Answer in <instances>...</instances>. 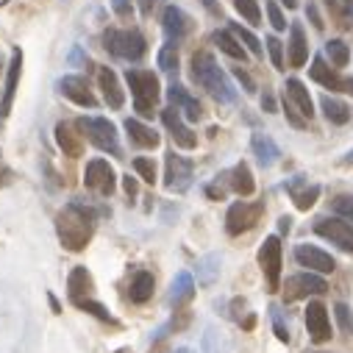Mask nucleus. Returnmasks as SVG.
<instances>
[{
	"instance_id": "17",
	"label": "nucleus",
	"mask_w": 353,
	"mask_h": 353,
	"mask_svg": "<svg viewBox=\"0 0 353 353\" xmlns=\"http://www.w3.org/2000/svg\"><path fill=\"white\" fill-rule=\"evenodd\" d=\"M95 292V281L89 275L87 267H73L69 270V278H67V295H69V303L78 306L84 301H89Z\"/></svg>"
},
{
	"instance_id": "59",
	"label": "nucleus",
	"mask_w": 353,
	"mask_h": 353,
	"mask_svg": "<svg viewBox=\"0 0 353 353\" xmlns=\"http://www.w3.org/2000/svg\"><path fill=\"white\" fill-rule=\"evenodd\" d=\"M178 353H186V350H178Z\"/></svg>"
},
{
	"instance_id": "38",
	"label": "nucleus",
	"mask_w": 353,
	"mask_h": 353,
	"mask_svg": "<svg viewBox=\"0 0 353 353\" xmlns=\"http://www.w3.org/2000/svg\"><path fill=\"white\" fill-rule=\"evenodd\" d=\"M325 53H328V58H331V64L334 67H345L347 64V45L342 42V39H331L328 45H325Z\"/></svg>"
},
{
	"instance_id": "8",
	"label": "nucleus",
	"mask_w": 353,
	"mask_h": 353,
	"mask_svg": "<svg viewBox=\"0 0 353 353\" xmlns=\"http://www.w3.org/2000/svg\"><path fill=\"white\" fill-rule=\"evenodd\" d=\"M314 234L328 239L331 245H336L339 250H347L353 253V226L347 220H339V217H320L314 223Z\"/></svg>"
},
{
	"instance_id": "40",
	"label": "nucleus",
	"mask_w": 353,
	"mask_h": 353,
	"mask_svg": "<svg viewBox=\"0 0 353 353\" xmlns=\"http://www.w3.org/2000/svg\"><path fill=\"white\" fill-rule=\"evenodd\" d=\"M331 206H334V211H336L339 217H345L347 223H353V195H336Z\"/></svg>"
},
{
	"instance_id": "32",
	"label": "nucleus",
	"mask_w": 353,
	"mask_h": 353,
	"mask_svg": "<svg viewBox=\"0 0 353 353\" xmlns=\"http://www.w3.org/2000/svg\"><path fill=\"white\" fill-rule=\"evenodd\" d=\"M250 148H253V153L259 156V162H261V164L275 162V159H278V153H281L272 139H270V136H261V133H256V136L250 139Z\"/></svg>"
},
{
	"instance_id": "41",
	"label": "nucleus",
	"mask_w": 353,
	"mask_h": 353,
	"mask_svg": "<svg viewBox=\"0 0 353 353\" xmlns=\"http://www.w3.org/2000/svg\"><path fill=\"white\" fill-rule=\"evenodd\" d=\"M267 53H270V61H272L275 69H284V45L278 42V36L267 39Z\"/></svg>"
},
{
	"instance_id": "39",
	"label": "nucleus",
	"mask_w": 353,
	"mask_h": 353,
	"mask_svg": "<svg viewBox=\"0 0 353 353\" xmlns=\"http://www.w3.org/2000/svg\"><path fill=\"white\" fill-rule=\"evenodd\" d=\"M267 20H270L272 31H287L290 28L284 12H281V6H278V0H267Z\"/></svg>"
},
{
	"instance_id": "45",
	"label": "nucleus",
	"mask_w": 353,
	"mask_h": 353,
	"mask_svg": "<svg viewBox=\"0 0 353 353\" xmlns=\"http://www.w3.org/2000/svg\"><path fill=\"white\" fill-rule=\"evenodd\" d=\"M231 73H234V76L239 78V84H242V87H245L248 92H253V89H256V84H253V78H250V76L245 73V69H231Z\"/></svg>"
},
{
	"instance_id": "7",
	"label": "nucleus",
	"mask_w": 353,
	"mask_h": 353,
	"mask_svg": "<svg viewBox=\"0 0 353 353\" xmlns=\"http://www.w3.org/2000/svg\"><path fill=\"white\" fill-rule=\"evenodd\" d=\"M261 211H264L261 203H242V200L231 203V206H228V215H226V231H228L231 237H239V234L250 231V228L259 223Z\"/></svg>"
},
{
	"instance_id": "13",
	"label": "nucleus",
	"mask_w": 353,
	"mask_h": 353,
	"mask_svg": "<svg viewBox=\"0 0 353 353\" xmlns=\"http://www.w3.org/2000/svg\"><path fill=\"white\" fill-rule=\"evenodd\" d=\"M192 175H195V167L189 159H184L178 153H167V159H164V186L167 189L184 192L192 184Z\"/></svg>"
},
{
	"instance_id": "48",
	"label": "nucleus",
	"mask_w": 353,
	"mask_h": 353,
	"mask_svg": "<svg viewBox=\"0 0 353 353\" xmlns=\"http://www.w3.org/2000/svg\"><path fill=\"white\" fill-rule=\"evenodd\" d=\"M156 3H159V0H139V12H142V14H151V12L156 9Z\"/></svg>"
},
{
	"instance_id": "24",
	"label": "nucleus",
	"mask_w": 353,
	"mask_h": 353,
	"mask_svg": "<svg viewBox=\"0 0 353 353\" xmlns=\"http://www.w3.org/2000/svg\"><path fill=\"white\" fill-rule=\"evenodd\" d=\"M195 298V278L192 272H178L170 284V306H184Z\"/></svg>"
},
{
	"instance_id": "19",
	"label": "nucleus",
	"mask_w": 353,
	"mask_h": 353,
	"mask_svg": "<svg viewBox=\"0 0 353 353\" xmlns=\"http://www.w3.org/2000/svg\"><path fill=\"white\" fill-rule=\"evenodd\" d=\"M98 87H100V95L109 103V109H122L125 95H122L120 78H117V73H114L111 67H100L98 69Z\"/></svg>"
},
{
	"instance_id": "27",
	"label": "nucleus",
	"mask_w": 353,
	"mask_h": 353,
	"mask_svg": "<svg viewBox=\"0 0 353 353\" xmlns=\"http://www.w3.org/2000/svg\"><path fill=\"white\" fill-rule=\"evenodd\" d=\"M309 76H312V81L323 84L325 89H336V92H342V81H339V76L328 67V61H325L323 56H314V61H312V67H309Z\"/></svg>"
},
{
	"instance_id": "54",
	"label": "nucleus",
	"mask_w": 353,
	"mask_h": 353,
	"mask_svg": "<svg viewBox=\"0 0 353 353\" xmlns=\"http://www.w3.org/2000/svg\"><path fill=\"white\" fill-rule=\"evenodd\" d=\"M342 92L353 95V78H345V81H342Z\"/></svg>"
},
{
	"instance_id": "6",
	"label": "nucleus",
	"mask_w": 353,
	"mask_h": 353,
	"mask_svg": "<svg viewBox=\"0 0 353 353\" xmlns=\"http://www.w3.org/2000/svg\"><path fill=\"white\" fill-rule=\"evenodd\" d=\"M259 267L267 278V290L278 292L281 287V239L278 237H267L259 248Z\"/></svg>"
},
{
	"instance_id": "15",
	"label": "nucleus",
	"mask_w": 353,
	"mask_h": 353,
	"mask_svg": "<svg viewBox=\"0 0 353 353\" xmlns=\"http://www.w3.org/2000/svg\"><path fill=\"white\" fill-rule=\"evenodd\" d=\"M306 331H309L312 342H317V345L328 342L331 334H334L331 331V320H328V309L320 301H312L306 306Z\"/></svg>"
},
{
	"instance_id": "51",
	"label": "nucleus",
	"mask_w": 353,
	"mask_h": 353,
	"mask_svg": "<svg viewBox=\"0 0 353 353\" xmlns=\"http://www.w3.org/2000/svg\"><path fill=\"white\" fill-rule=\"evenodd\" d=\"M342 14H345V20H347L350 28H353V3H345V6H342Z\"/></svg>"
},
{
	"instance_id": "29",
	"label": "nucleus",
	"mask_w": 353,
	"mask_h": 353,
	"mask_svg": "<svg viewBox=\"0 0 353 353\" xmlns=\"http://www.w3.org/2000/svg\"><path fill=\"white\" fill-rule=\"evenodd\" d=\"M211 42H215L226 56H231V58H237V61H245V58H248L245 45H242L231 31H215V34H211Z\"/></svg>"
},
{
	"instance_id": "9",
	"label": "nucleus",
	"mask_w": 353,
	"mask_h": 353,
	"mask_svg": "<svg viewBox=\"0 0 353 353\" xmlns=\"http://www.w3.org/2000/svg\"><path fill=\"white\" fill-rule=\"evenodd\" d=\"M325 292H328V284L317 272H298V275L287 278V284H284V298L287 301H301V298L325 295Z\"/></svg>"
},
{
	"instance_id": "53",
	"label": "nucleus",
	"mask_w": 353,
	"mask_h": 353,
	"mask_svg": "<svg viewBox=\"0 0 353 353\" xmlns=\"http://www.w3.org/2000/svg\"><path fill=\"white\" fill-rule=\"evenodd\" d=\"M9 175H12V173H9L6 167H3V162H0V186H3V184L9 181Z\"/></svg>"
},
{
	"instance_id": "36",
	"label": "nucleus",
	"mask_w": 353,
	"mask_h": 353,
	"mask_svg": "<svg viewBox=\"0 0 353 353\" xmlns=\"http://www.w3.org/2000/svg\"><path fill=\"white\" fill-rule=\"evenodd\" d=\"M231 3L237 6V12H239L250 25H259V23H261V12H259L256 0H231Z\"/></svg>"
},
{
	"instance_id": "16",
	"label": "nucleus",
	"mask_w": 353,
	"mask_h": 353,
	"mask_svg": "<svg viewBox=\"0 0 353 353\" xmlns=\"http://www.w3.org/2000/svg\"><path fill=\"white\" fill-rule=\"evenodd\" d=\"M56 145H58V151L64 153V156H69V159H78L81 153H84V142H81V128H78V122L73 125V122H67V120H61V122H56Z\"/></svg>"
},
{
	"instance_id": "46",
	"label": "nucleus",
	"mask_w": 353,
	"mask_h": 353,
	"mask_svg": "<svg viewBox=\"0 0 353 353\" xmlns=\"http://www.w3.org/2000/svg\"><path fill=\"white\" fill-rule=\"evenodd\" d=\"M111 6H114V14H120V17L131 14V0H111Z\"/></svg>"
},
{
	"instance_id": "57",
	"label": "nucleus",
	"mask_w": 353,
	"mask_h": 353,
	"mask_svg": "<svg viewBox=\"0 0 353 353\" xmlns=\"http://www.w3.org/2000/svg\"><path fill=\"white\" fill-rule=\"evenodd\" d=\"M347 162H353V151H350V156H347Z\"/></svg>"
},
{
	"instance_id": "42",
	"label": "nucleus",
	"mask_w": 353,
	"mask_h": 353,
	"mask_svg": "<svg viewBox=\"0 0 353 353\" xmlns=\"http://www.w3.org/2000/svg\"><path fill=\"white\" fill-rule=\"evenodd\" d=\"M284 111H287V120H290V125L292 128H306V117L298 111V106L284 95Z\"/></svg>"
},
{
	"instance_id": "34",
	"label": "nucleus",
	"mask_w": 353,
	"mask_h": 353,
	"mask_svg": "<svg viewBox=\"0 0 353 353\" xmlns=\"http://www.w3.org/2000/svg\"><path fill=\"white\" fill-rule=\"evenodd\" d=\"M76 309H81V312H87V314H92V317H98L100 323H109V325H117V320H114V314L103 306V303H98V301H84V303H78Z\"/></svg>"
},
{
	"instance_id": "33",
	"label": "nucleus",
	"mask_w": 353,
	"mask_h": 353,
	"mask_svg": "<svg viewBox=\"0 0 353 353\" xmlns=\"http://www.w3.org/2000/svg\"><path fill=\"white\" fill-rule=\"evenodd\" d=\"M159 67L164 69V73H178V47H175V42H164L162 45V50H159Z\"/></svg>"
},
{
	"instance_id": "28",
	"label": "nucleus",
	"mask_w": 353,
	"mask_h": 353,
	"mask_svg": "<svg viewBox=\"0 0 353 353\" xmlns=\"http://www.w3.org/2000/svg\"><path fill=\"white\" fill-rule=\"evenodd\" d=\"M290 195H292V200H295V206L301 208V211H309L312 206H314V200L320 197V186L317 184H301V181H290Z\"/></svg>"
},
{
	"instance_id": "44",
	"label": "nucleus",
	"mask_w": 353,
	"mask_h": 353,
	"mask_svg": "<svg viewBox=\"0 0 353 353\" xmlns=\"http://www.w3.org/2000/svg\"><path fill=\"white\" fill-rule=\"evenodd\" d=\"M272 328H275V336L281 339V342H290V334H287V325H284V320L278 317V312L272 309Z\"/></svg>"
},
{
	"instance_id": "49",
	"label": "nucleus",
	"mask_w": 353,
	"mask_h": 353,
	"mask_svg": "<svg viewBox=\"0 0 353 353\" xmlns=\"http://www.w3.org/2000/svg\"><path fill=\"white\" fill-rule=\"evenodd\" d=\"M261 109H264V111H275V100H272L270 92H264V98H261Z\"/></svg>"
},
{
	"instance_id": "47",
	"label": "nucleus",
	"mask_w": 353,
	"mask_h": 353,
	"mask_svg": "<svg viewBox=\"0 0 353 353\" xmlns=\"http://www.w3.org/2000/svg\"><path fill=\"white\" fill-rule=\"evenodd\" d=\"M306 14H309V20L314 23V28H323V20H320V12H317V6H314V3H309Z\"/></svg>"
},
{
	"instance_id": "2",
	"label": "nucleus",
	"mask_w": 353,
	"mask_h": 353,
	"mask_svg": "<svg viewBox=\"0 0 353 353\" xmlns=\"http://www.w3.org/2000/svg\"><path fill=\"white\" fill-rule=\"evenodd\" d=\"M192 78H195L211 98H215L217 103H237V89H234V84L228 81L226 69L217 64V58L211 56L208 50L195 53V58H192Z\"/></svg>"
},
{
	"instance_id": "10",
	"label": "nucleus",
	"mask_w": 353,
	"mask_h": 353,
	"mask_svg": "<svg viewBox=\"0 0 353 353\" xmlns=\"http://www.w3.org/2000/svg\"><path fill=\"white\" fill-rule=\"evenodd\" d=\"M84 184H87V189L100 192L103 197L114 195V189H117L114 167H111L109 162H103V159H92V162L87 164V170H84Z\"/></svg>"
},
{
	"instance_id": "35",
	"label": "nucleus",
	"mask_w": 353,
	"mask_h": 353,
	"mask_svg": "<svg viewBox=\"0 0 353 353\" xmlns=\"http://www.w3.org/2000/svg\"><path fill=\"white\" fill-rule=\"evenodd\" d=\"M228 31H231V34H234V36H237V39H239V42H242L253 56H261V45H259L256 34H250L248 28H242V25H237V23H231V25H228Z\"/></svg>"
},
{
	"instance_id": "4",
	"label": "nucleus",
	"mask_w": 353,
	"mask_h": 353,
	"mask_svg": "<svg viewBox=\"0 0 353 353\" xmlns=\"http://www.w3.org/2000/svg\"><path fill=\"white\" fill-rule=\"evenodd\" d=\"M103 45L111 56L122 61H139L148 50V42L139 31H122V28H109L103 34Z\"/></svg>"
},
{
	"instance_id": "3",
	"label": "nucleus",
	"mask_w": 353,
	"mask_h": 353,
	"mask_svg": "<svg viewBox=\"0 0 353 353\" xmlns=\"http://www.w3.org/2000/svg\"><path fill=\"white\" fill-rule=\"evenodd\" d=\"M125 84L133 95V109L139 114L151 117L159 98H162V87H159V78L153 73H148V69H128L125 73Z\"/></svg>"
},
{
	"instance_id": "21",
	"label": "nucleus",
	"mask_w": 353,
	"mask_h": 353,
	"mask_svg": "<svg viewBox=\"0 0 353 353\" xmlns=\"http://www.w3.org/2000/svg\"><path fill=\"white\" fill-rule=\"evenodd\" d=\"M167 95H170V106H173V109H181L189 122L203 120V106H200V100L192 98L181 84H173V87L167 89Z\"/></svg>"
},
{
	"instance_id": "55",
	"label": "nucleus",
	"mask_w": 353,
	"mask_h": 353,
	"mask_svg": "<svg viewBox=\"0 0 353 353\" xmlns=\"http://www.w3.org/2000/svg\"><path fill=\"white\" fill-rule=\"evenodd\" d=\"M281 6H287V9H298V0H281Z\"/></svg>"
},
{
	"instance_id": "23",
	"label": "nucleus",
	"mask_w": 353,
	"mask_h": 353,
	"mask_svg": "<svg viewBox=\"0 0 353 353\" xmlns=\"http://www.w3.org/2000/svg\"><path fill=\"white\" fill-rule=\"evenodd\" d=\"M287 58L290 64L298 69L306 64L309 58V42H306V31L301 23H292V34H290V45H287Z\"/></svg>"
},
{
	"instance_id": "43",
	"label": "nucleus",
	"mask_w": 353,
	"mask_h": 353,
	"mask_svg": "<svg viewBox=\"0 0 353 353\" xmlns=\"http://www.w3.org/2000/svg\"><path fill=\"white\" fill-rule=\"evenodd\" d=\"M336 323H339V328L345 331V334H353V314H350V309L345 306V303H336Z\"/></svg>"
},
{
	"instance_id": "1",
	"label": "nucleus",
	"mask_w": 353,
	"mask_h": 353,
	"mask_svg": "<svg viewBox=\"0 0 353 353\" xmlns=\"http://www.w3.org/2000/svg\"><path fill=\"white\" fill-rule=\"evenodd\" d=\"M100 211L92 208L84 200H69L58 215H56V237L64 250L69 253H81L92 237H95V223H98Z\"/></svg>"
},
{
	"instance_id": "22",
	"label": "nucleus",
	"mask_w": 353,
	"mask_h": 353,
	"mask_svg": "<svg viewBox=\"0 0 353 353\" xmlns=\"http://www.w3.org/2000/svg\"><path fill=\"white\" fill-rule=\"evenodd\" d=\"M153 290H156V278L153 272L148 270H136L133 278H131V284H128V298L133 303H148L153 298Z\"/></svg>"
},
{
	"instance_id": "20",
	"label": "nucleus",
	"mask_w": 353,
	"mask_h": 353,
	"mask_svg": "<svg viewBox=\"0 0 353 353\" xmlns=\"http://www.w3.org/2000/svg\"><path fill=\"white\" fill-rule=\"evenodd\" d=\"M125 133H128V139H131V145L133 148H142V151H156L159 148V133L153 131V128H148L145 122H139V120H133V117H128L125 120Z\"/></svg>"
},
{
	"instance_id": "50",
	"label": "nucleus",
	"mask_w": 353,
	"mask_h": 353,
	"mask_svg": "<svg viewBox=\"0 0 353 353\" xmlns=\"http://www.w3.org/2000/svg\"><path fill=\"white\" fill-rule=\"evenodd\" d=\"M122 184H125V192H128V197H136V181H133L131 175H125V181H122Z\"/></svg>"
},
{
	"instance_id": "18",
	"label": "nucleus",
	"mask_w": 353,
	"mask_h": 353,
	"mask_svg": "<svg viewBox=\"0 0 353 353\" xmlns=\"http://www.w3.org/2000/svg\"><path fill=\"white\" fill-rule=\"evenodd\" d=\"M295 261L303 264V267L312 270V272H320V275H328V272H334V267H336V261H334L325 250H320V248H314V245H298V248H295Z\"/></svg>"
},
{
	"instance_id": "58",
	"label": "nucleus",
	"mask_w": 353,
	"mask_h": 353,
	"mask_svg": "<svg viewBox=\"0 0 353 353\" xmlns=\"http://www.w3.org/2000/svg\"><path fill=\"white\" fill-rule=\"evenodd\" d=\"M0 69H3V58H0Z\"/></svg>"
},
{
	"instance_id": "14",
	"label": "nucleus",
	"mask_w": 353,
	"mask_h": 353,
	"mask_svg": "<svg viewBox=\"0 0 353 353\" xmlns=\"http://www.w3.org/2000/svg\"><path fill=\"white\" fill-rule=\"evenodd\" d=\"M162 122H164V128L170 131V136L175 139V145L178 148H184V151H192V148H197V136H195V131L181 120V114H178V109H164L162 111Z\"/></svg>"
},
{
	"instance_id": "25",
	"label": "nucleus",
	"mask_w": 353,
	"mask_h": 353,
	"mask_svg": "<svg viewBox=\"0 0 353 353\" xmlns=\"http://www.w3.org/2000/svg\"><path fill=\"white\" fill-rule=\"evenodd\" d=\"M284 89H287V98L298 106V111H301L306 120H312V117H314V100L309 98V89H306L298 78H287Z\"/></svg>"
},
{
	"instance_id": "11",
	"label": "nucleus",
	"mask_w": 353,
	"mask_h": 353,
	"mask_svg": "<svg viewBox=\"0 0 353 353\" xmlns=\"http://www.w3.org/2000/svg\"><path fill=\"white\" fill-rule=\"evenodd\" d=\"M20 76H23V47H14L12 58H9V67H6V87H3V95H0V120H6L12 114L17 87H20Z\"/></svg>"
},
{
	"instance_id": "12",
	"label": "nucleus",
	"mask_w": 353,
	"mask_h": 353,
	"mask_svg": "<svg viewBox=\"0 0 353 353\" xmlns=\"http://www.w3.org/2000/svg\"><path fill=\"white\" fill-rule=\"evenodd\" d=\"M56 89H58L69 103H76V106H81V109H95V106H98V98H95L92 87H89L87 78H81V76H64V78H58Z\"/></svg>"
},
{
	"instance_id": "56",
	"label": "nucleus",
	"mask_w": 353,
	"mask_h": 353,
	"mask_svg": "<svg viewBox=\"0 0 353 353\" xmlns=\"http://www.w3.org/2000/svg\"><path fill=\"white\" fill-rule=\"evenodd\" d=\"M203 3L208 6V12H215V14H217V3H215V0H203Z\"/></svg>"
},
{
	"instance_id": "26",
	"label": "nucleus",
	"mask_w": 353,
	"mask_h": 353,
	"mask_svg": "<svg viewBox=\"0 0 353 353\" xmlns=\"http://www.w3.org/2000/svg\"><path fill=\"white\" fill-rule=\"evenodd\" d=\"M162 25H164V34L170 36V42H175L189 31V17L178 6H167L164 17H162Z\"/></svg>"
},
{
	"instance_id": "52",
	"label": "nucleus",
	"mask_w": 353,
	"mask_h": 353,
	"mask_svg": "<svg viewBox=\"0 0 353 353\" xmlns=\"http://www.w3.org/2000/svg\"><path fill=\"white\" fill-rule=\"evenodd\" d=\"M47 301H50V309H53L56 314H61V303L56 301V295H53V292H47Z\"/></svg>"
},
{
	"instance_id": "5",
	"label": "nucleus",
	"mask_w": 353,
	"mask_h": 353,
	"mask_svg": "<svg viewBox=\"0 0 353 353\" xmlns=\"http://www.w3.org/2000/svg\"><path fill=\"white\" fill-rule=\"evenodd\" d=\"M78 128L95 148H100L106 153H120L117 128L111 125V120H106V117H78Z\"/></svg>"
},
{
	"instance_id": "30",
	"label": "nucleus",
	"mask_w": 353,
	"mask_h": 353,
	"mask_svg": "<svg viewBox=\"0 0 353 353\" xmlns=\"http://www.w3.org/2000/svg\"><path fill=\"white\" fill-rule=\"evenodd\" d=\"M231 189L237 192V195H253V189H256V181H253V173H250V167L245 164V162H239L234 170H231Z\"/></svg>"
},
{
	"instance_id": "31",
	"label": "nucleus",
	"mask_w": 353,
	"mask_h": 353,
	"mask_svg": "<svg viewBox=\"0 0 353 353\" xmlns=\"http://www.w3.org/2000/svg\"><path fill=\"white\" fill-rule=\"evenodd\" d=\"M320 106H323L325 117H328L334 125H345V122L350 120V109H347L342 100L331 98V95H323V98H320Z\"/></svg>"
},
{
	"instance_id": "37",
	"label": "nucleus",
	"mask_w": 353,
	"mask_h": 353,
	"mask_svg": "<svg viewBox=\"0 0 353 353\" xmlns=\"http://www.w3.org/2000/svg\"><path fill=\"white\" fill-rule=\"evenodd\" d=\"M133 170L139 173V178H142L145 184H156V162H153V159L136 156V159H133Z\"/></svg>"
}]
</instances>
